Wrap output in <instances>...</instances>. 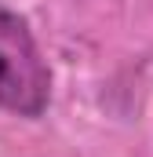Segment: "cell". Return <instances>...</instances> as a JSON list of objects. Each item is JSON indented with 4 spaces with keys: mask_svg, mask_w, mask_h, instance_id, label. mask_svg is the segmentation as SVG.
<instances>
[{
    "mask_svg": "<svg viewBox=\"0 0 153 157\" xmlns=\"http://www.w3.org/2000/svg\"><path fill=\"white\" fill-rule=\"evenodd\" d=\"M51 102V70L29 26L0 4V110L40 117Z\"/></svg>",
    "mask_w": 153,
    "mask_h": 157,
    "instance_id": "obj_1",
    "label": "cell"
}]
</instances>
